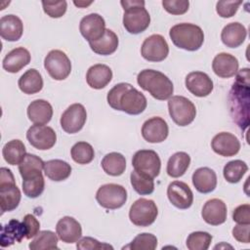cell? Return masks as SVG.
Instances as JSON below:
<instances>
[{
  "label": "cell",
  "instance_id": "cell-19",
  "mask_svg": "<svg viewBox=\"0 0 250 250\" xmlns=\"http://www.w3.org/2000/svg\"><path fill=\"white\" fill-rule=\"evenodd\" d=\"M185 84L187 89L195 97H207L213 91L212 79L202 71H192L186 77Z\"/></svg>",
  "mask_w": 250,
  "mask_h": 250
},
{
  "label": "cell",
  "instance_id": "cell-32",
  "mask_svg": "<svg viewBox=\"0 0 250 250\" xmlns=\"http://www.w3.org/2000/svg\"><path fill=\"white\" fill-rule=\"evenodd\" d=\"M44 173L52 181L61 182L66 180L71 174V166L61 159H52L44 163Z\"/></svg>",
  "mask_w": 250,
  "mask_h": 250
},
{
  "label": "cell",
  "instance_id": "cell-30",
  "mask_svg": "<svg viewBox=\"0 0 250 250\" xmlns=\"http://www.w3.org/2000/svg\"><path fill=\"white\" fill-rule=\"evenodd\" d=\"M18 85L20 90L26 95L36 94L43 88V78L37 69L30 68L20 77Z\"/></svg>",
  "mask_w": 250,
  "mask_h": 250
},
{
  "label": "cell",
  "instance_id": "cell-35",
  "mask_svg": "<svg viewBox=\"0 0 250 250\" xmlns=\"http://www.w3.org/2000/svg\"><path fill=\"white\" fill-rule=\"evenodd\" d=\"M190 164V156L184 151L174 153L167 162V174L172 178L182 177Z\"/></svg>",
  "mask_w": 250,
  "mask_h": 250
},
{
  "label": "cell",
  "instance_id": "cell-17",
  "mask_svg": "<svg viewBox=\"0 0 250 250\" xmlns=\"http://www.w3.org/2000/svg\"><path fill=\"white\" fill-rule=\"evenodd\" d=\"M168 134L167 122L158 116L147 119L142 126V136L147 143H162L167 139Z\"/></svg>",
  "mask_w": 250,
  "mask_h": 250
},
{
  "label": "cell",
  "instance_id": "cell-50",
  "mask_svg": "<svg viewBox=\"0 0 250 250\" xmlns=\"http://www.w3.org/2000/svg\"><path fill=\"white\" fill-rule=\"evenodd\" d=\"M249 229L250 226L249 224H237L232 229V236L241 243H249Z\"/></svg>",
  "mask_w": 250,
  "mask_h": 250
},
{
  "label": "cell",
  "instance_id": "cell-16",
  "mask_svg": "<svg viewBox=\"0 0 250 250\" xmlns=\"http://www.w3.org/2000/svg\"><path fill=\"white\" fill-rule=\"evenodd\" d=\"M167 196L169 201L179 209H188L193 202V193L190 188L181 181H174L169 184Z\"/></svg>",
  "mask_w": 250,
  "mask_h": 250
},
{
  "label": "cell",
  "instance_id": "cell-40",
  "mask_svg": "<svg viewBox=\"0 0 250 250\" xmlns=\"http://www.w3.org/2000/svg\"><path fill=\"white\" fill-rule=\"evenodd\" d=\"M130 180L133 188L141 195L150 194L154 190L153 179L145 174L139 173L136 170L131 172Z\"/></svg>",
  "mask_w": 250,
  "mask_h": 250
},
{
  "label": "cell",
  "instance_id": "cell-4",
  "mask_svg": "<svg viewBox=\"0 0 250 250\" xmlns=\"http://www.w3.org/2000/svg\"><path fill=\"white\" fill-rule=\"evenodd\" d=\"M121 6L124 9L123 25L131 34L144 32L150 23V16L145 8V1L122 0Z\"/></svg>",
  "mask_w": 250,
  "mask_h": 250
},
{
  "label": "cell",
  "instance_id": "cell-47",
  "mask_svg": "<svg viewBox=\"0 0 250 250\" xmlns=\"http://www.w3.org/2000/svg\"><path fill=\"white\" fill-rule=\"evenodd\" d=\"M76 248L77 249H81V250H98V249H113V247L109 244L106 243H102L100 241H98L97 239L93 238V237H83L80 240L77 241L76 244Z\"/></svg>",
  "mask_w": 250,
  "mask_h": 250
},
{
  "label": "cell",
  "instance_id": "cell-1",
  "mask_svg": "<svg viewBox=\"0 0 250 250\" xmlns=\"http://www.w3.org/2000/svg\"><path fill=\"white\" fill-rule=\"evenodd\" d=\"M250 75L249 68L245 67L236 72L235 82L229 94V106L232 120L241 130L249 126L250 103Z\"/></svg>",
  "mask_w": 250,
  "mask_h": 250
},
{
  "label": "cell",
  "instance_id": "cell-41",
  "mask_svg": "<svg viewBox=\"0 0 250 250\" xmlns=\"http://www.w3.org/2000/svg\"><path fill=\"white\" fill-rule=\"evenodd\" d=\"M22 180V190L27 197L36 198L44 191L45 181L42 174Z\"/></svg>",
  "mask_w": 250,
  "mask_h": 250
},
{
  "label": "cell",
  "instance_id": "cell-49",
  "mask_svg": "<svg viewBox=\"0 0 250 250\" xmlns=\"http://www.w3.org/2000/svg\"><path fill=\"white\" fill-rule=\"evenodd\" d=\"M232 219L237 224H249L250 225V205L241 204L237 206L232 213Z\"/></svg>",
  "mask_w": 250,
  "mask_h": 250
},
{
  "label": "cell",
  "instance_id": "cell-5",
  "mask_svg": "<svg viewBox=\"0 0 250 250\" xmlns=\"http://www.w3.org/2000/svg\"><path fill=\"white\" fill-rule=\"evenodd\" d=\"M169 36L175 46L186 51H196L204 42V33L201 27L193 23L175 24L171 27Z\"/></svg>",
  "mask_w": 250,
  "mask_h": 250
},
{
  "label": "cell",
  "instance_id": "cell-24",
  "mask_svg": "<svg viewBox=\"0 0 250 250\" xmlns=\"http://www.w3.org/2000/svg\"><path fill=\"white\" fill-rule=\"evenodd\" d=\"M237 59L229 53L218 54L212 62V69L216 75L222 78H229L238 71Z\"/></svg>",
  "mask_w": 250,
  "mask_h": 250
},
{
  "label": "cell",
  "instance_id": "cell-36",
  "mask_svg": "<svg viewBox=\"0 0 250 250\" xmlns=\"http://www.w3.org/2000/svg\"><path fill=\"white\" fill-rule=\"evenodd\" d=\"M44 161L37 155L26 153L23 160L19 164V171L22 179L42 174L44 169Z\"/></svg>",
  "mask_w": 250,
  "mask_h": 250
},
{
  "label": "cell",
  "instance_id": "cell-25",
  "mask_svg": "<svg viewBox=\"0 0 250 250\" xmlns=\"http://www.w3.org/2000/svg\"><path fill=\"white\" fill-rule=\"evenodd\" d=\"M23 32L21 20L15 15H6L0 19V35L10 42L18 41Z\"/></svg>",
  "mask_w": 250,
  "mask_h": 250
},
{
  "label": "cell",
  "instance_id": "cell-44",
  "mask_svg": "<svg viewBox=\"0 0 250 250\" xmlns=\"http://www.w3.org/2000/svg\"><path fill=\"white\" fill-rule=\"evenodd\" d=\"M42 6L45 14L49 17L58 19L62 17L67 9L66 1H42Z\"/></svg>",
  "mask_w": 250,
  "mask_h": 250
},
{
  "label": "cell",
  "instance_id": "cell-20",
  "mask_svg": "<svg viewBox=\"0 0 250 250\" xmlns=\"http://www.w3.org/2000/svg\"><path fill=\"white\" fill-rule=\"evenodd\" d=\"M58 237L64 243L77 242L82 236L81 225L74 218L65 216L60 219L56 226Z\"/></svg>",
  "mask_w": 250,
  "mask_h": 250
},
{
  "label": "cell",
  "instance_id": "cell-28",
  "mask_svg": "<svg viewBox=\"0 0 250 250\" xmlns=\"http://www.w3.org/2000/svg\"><path fill=\"white\" fill-rule=\"evenodd\" d=\"M27 116L34 124L44 125L50 122L53 116V107L45 100H35L27 107Z\"/></svg>",
  "mask_w": 250,
  "mask_h": 250
},
{
  "label": "cell",
  "instance_id": "cell-29",
  "mask_svg": "<svg viewBox=\"0 0 250 250\" xmlns=\"http://www.w3.org/2000/svg\"><path fill=\"white\" fill-rule=\"evenodd\" d=\"M247 31L245 26L240 22L228 23L221 32L222 42L229 48L239 47L246 39Z\"/></svg>",
  "mask_w": 250,
  "mask_h": 250
},
{
  "label": "cell",
  "instance_id": "cell-33",
  "mask_svg": "<svg viewBox=\"0 0 250 250\" xmlns=\"http://www.w3.org/2000/svg\"><path fill=\"white\" fill-rule=\"evenodd\" d=\"M2 155L8 164L19 165L26 155L25 146L21 140L9 141L3 146Z\"/></svg>",
  "mask_w": 250,
  "mask_h": 250
},
{
  "label": "cell",
  "instance_id": "cell-8",
  "mask_svg": "<svg viewBox=\"0 0 250 250\" xmlns=\"http://www.w3.org/2000/svg\"><path fill=\"white\" fill-rule=\"evenodd\" d=\"M158 215L156 204L151 199L140 198L130 207L129 219L137 227H148L154 223Z\"/></svg>",
  "mask_w": 250,
  "mask_h": 250
},
{
  "label": "cell",
  "instance_id": "cell-45",
  "mask_svg": "<svg viewBox=\"0 0 250 250\" xmlns=\"http://www.w3.org/2000/svg\"><path fill=\"white\" fill-rule=\"evenodd\" d=\"M241 1H219L216 4V11L222 18H231L237 12Z\"/></svg>",
  "mask_w": 250,
  "mask_h": 250
},
{
  "label": "cell",
  "instance_id": "cell-27",
  "mask_svg": "<svg viewBox=\"0 0 250 250\" xmlns=\"http://www.w3.org/2000/svg\"><path fill=\"white\" fill-rule=\"evenodd\" d=\"M195 189L201 193L212 192L217 187V175L208 167L196 169L191 178Z\"/></svg>",
  "mask_w": 250,
  "mask_h": 250
},
{
  "label": "cell",
  "instance_id": "cell-21",
  "mask_svg": "<svg viewBox=\"0 0 250 250\" xmlns=\"http://www.w3.org/2000/svg\"><path fill=\"white\" fill-rule=\"evenodd\" d=\"M201 216L211 226H219L227 220V205L219 198H212L203 205Z\"/></svg>",
  "mask_w": 250,
  "mask_h": 250
},
{
  "label": "cell",
  "instance_id": "cell-34",
  "mask_svg": "<svg viewBox=\"0 0 250 250\" xmlns=\"http://www.w3.org/2000/svg\"><path fill=\"white\" fill-rule=\"evenodd\" d=\"M101 165L107 175L117 177L124 173L126 169V159L119 152H110L104 156Z\"/></svg>",
  "mask_w": 250,
  "mask_h": 250
},
{
  "label": "cell",
  "instance_id": "cell-42",
  "mask_svg": "<svg viewBox=\"0 0 250 250\" xmlns=\"http://www.w3.org/2000/svg\"><path fill=\"white\" fill-rule=\"evenodd\" d=\"M212 235L206 231H193L187 238V247L189 250H207L212 241Z\"/></svg>",
  "mask_w": 250,
  "mask_h": 250
},
{
  "label": "cell",
  "instance_id": "cell-10",
  "mask_svg": "<svg viewBox=\"0 0 250 250\" xmlns=\"http://www.w3.org/2000/svg\"><path fill=\"white\" fill-rule=\"evenodd\" d=\"M44 67L53 79L63 80L70 74L71 62L64 52L52 50L44 60Z\"/></svg>",
  "mask_w": 250,
  "mask_h": 250
},
{
  "label": "cell",
  "instance_id": "cell-38",
  "mask_svg": "<svg viewBox=\"0 0 250 250\" xmlns=\"http://www.w3.org/2000/svg\"><path fill=\"white\" fill-rule=\"evenodd\" d=\"M248 171L247 164L242 160H232L228 162L223 170L224 178L230 184L238 183Z\"/></svg>",
  "mask_w": 250,
  "mask_h": 250
},
{
  "label": "cell",
  "instance_id": "cell-22",
  "mask_svg": "<svg viewBox=\"0 0 250 250\" xmlns=\"http://www.w3.org/2000/svg\"><path fill=\"white\" fill-rule=\"evenodd\" d=\"M23 238H26V229L24 224L19 220L13 219L1 229V247H8L16 242L20 243Z\"/></svg>",
  "mask_w": 250,
  "mask_h": 250
},
{
  "label": "cell",
  "instance_id": "cell-43",
  "mask_svg": "<svg viewBox=\"0 0 250 250\" xmlns=\"http://www.w3.org/2000/svg\"><path fill=\"white\" fill-rule=\"evenodd\" d=\"M157 246V238L154 234L143 232L138 234L125 248L131 250H154Z\"/></svg>",
  "mask_w": 250,
  "mask_h": 250
},
{
  "label": "cell",
  "instance_id": "cell-11",
  "mask_svg": "<svg viewBox=\"0 0 250 250\" xmlns=\"http://www.w3.org/2000/svg\"><path fill=\"white\" fill-rule=\"evenodd\" d=\"M132 165L137 172L154 179L159 175L161 161L154 150L141 149L134 154Z\"/></svg>",
  "mask_w": 250,
  "mask_h": 250
},
{
  "label": "cell",
  "instance_id": "cell-15",
  "mask_svg": "<svg viewBox=\"0 0 250 250\" xmlns=\"http://www.w3.org/2000/svg\"><path fill=\"white\" fill-rule=\"evenodd\" d=\"M81 35L90 43L103 37L105 31V21L99 14H89L82 18L79 24Z\"/></svg>",
  "mask_w": 250,
  "mask_h": 250
},
{
  "label": "cell",
  "instance_id": "cell-37",
  "mask_svg": "<svg viewBox=\"0 0 250 250\" xmlns=\"http://www.w3.org/2000/svg\"><path fill=\"white\" fill-rule=\"evenodd\" d=\"M58 234L52 230H41L29 243L31 250H58Z\"/></svg>",
  "mask_w": 250,
  "mask_h": 250
},
{
  "label": "cell",
  "instance_id": "cell-13",
  "mask_svg": "<svg viewBox=\"0 0 250 250\" xmlns=\"http://www.w3.org/2000/svg\"><path fill=\"white\" fill-rule=\"evenodd\" d=\"M87 112L83 104H73L69 105L61 116V127L68 134L79 132L85 125Z\"/></svg>",
  "mask_w": 250,
  "mask_h": 250
},
{
  "label": "cell",
  "instance_id": "cell-51",
  "mask_svg": "<svg viewBox=\"0 0 250 250\" xmlns=\"http://www.w3.org/2000/svg\"><path fill=\"white\" fill-rule=\"evenodd\" d=\"M73 3H74L75 6H77V7H79V8H85V7H87V6H89V5L92 4V2H82V1H78V2L74 1Z\"/></svg>",
  "mask_w": 250,
  "mask_h": 250
},
{
  "label": "cell",
  "instance_id": "cell-39",
  "mask_svg": "<svg viewBox=\"0 0 250 250\" xmlns=\"http://www.w3.org/2000/svg\"><path fill=\"white\" fill-rule=\"evenodd\" d=\"M70 155L74 162L84 165L92 162L95 157V151L89 143L78 142L71 147Z\"/></svg>",
  "mask_w": 250,
  "mask_h": 250
},
{
  "label": "cell",
  "instance_id": "cell-6",
  "mask_svg": "<svg viewBox=\"0 0 250 250\" xmlns=\"http://www.w3.org/2000/svg\"><path fill=\"white\" fill-rule=\"evenodd\" d=\"M21 194L15 183L12 171L6 167L0 169V206L2 213L16 209L21 201Z\"/></svg>",
  "mask_w": 250,
  "mask_h": 250
},
{
  "label": "cell",
  "instance_id": "cell-12",
  "mask_svg": "<svg viewBox=\"0 0 250 250\" xmlns=\"http://www.w3.org/2000/svg\"><path fill=\"white\" fill-rule=\"evenodd\" d=\"M141 54L148 62H162L169 54V46L162 35L152 34L143 42Z\"/></svg>",
  "mask_w": 250,
  "mask_h": 250
},
{
  "label": "cell",
  "instance_id": "cell-31",
  "mask_svg": "<svg viewBox=\"0 0 250 250\" xmlns=\"http://www.w3.org/2000/svg\"><path fill=\"white\" fill-rule=\"evenodd\" d=\"M118 43L117 35L112 30L105 29L102 38L97 41L90 42L89 45L94 53L102 56H107L113 54L117 50Z\"/></svg>",
  "mask_w": 250,
  "mask_h": 250
},
{
  "label": "cell",
  "instance_id": "cell-3",
  "mask_svg": "<svg viewBox=\"0 0 250 250\" xmlns=\"http://www.w3.org/2000/svg\"><path fill=\"white\" fill-rule=\"evenodd\" d=\"M139 86L159 101L169 100L174 92L172 81L162 72L154 69H144L137 76Z\"/></svg>",
  "mask_w": 250,
  "mask_h": 250
},
{
  "label": "cell",
  "instance_id": "cell-26",
  "mask_svg": "<svg viewBox=\"0 0 250 250\" xmlns=\"http://www.w3.org/2000/svg\"><path fill=\"white\" fill-rule=\"evenodd\" d=\"M112 79V70L103 63L92 65L86 73L87 84L96 90L104 88Z\"/></svg>",
  "mask_w": 250,
  "mask_h": 250
},
{
  "label": "cell",
  "instance_id": "cell-2",
  "mask_svg": "<svg viewBox=\"0 0 250 250\" xmlns=\"http://www.w3.org/2000/svg\"><path fill=\"white\" fill-rule=\"evenodd\" d=\"M106 100L110 107L130 115L142 113L147 104L145 95L125 82L114 85L108 91Z\"/></svg>",
  "mask_w": 250,
  "mask_h": 250
},
{
  "label": "cell",
  "instance_id": "cell-48",
  "mask_svg": "<svg viewBox=\"0 0 250 250\" xmlns=\"http://www.w3.org/2000/svg\"><path fill=\"white\" fill-rule=\"evenodd\" d=\"M22 223L26 229V239H31L38 234L40 229V223L33 215L26 214L22 219Z\"/></svg>",
  "mask_w": 250,
  "mask_h": 250
},
{
  "label": "cell",
  "instance_id": "cell-14",
  "mask_svg": "<svg viewBox=\"0 0 250 250\" xmlns=\"http://www.w3.org/2000/svg\"><path fill=\"white\" fill-rule=\"evenodd\" d=\"M26 139L34 148L47 150L55 146L57 134L49 126L34 124L27 130Z\"/></svg>",
  "mask_w": 250,
  "mask_h": 250
},
{
  "label": "cell",
  "instance_id": "cell-7",
  "mask_svg": "<svg viewBox=\"0 0 250 250\" xmlns=\"http://www.w3.org/2000/svg\"><path fill=\"white\" fill-rule=\"evenodd\" d=\"M168 110L172 120L182 127L189 125L196 115L193 103L183 96H172L168 100Z\"/></svg>",
  "mask_w": 250,
  "mask_h": 250
},
{
  "label": "cell",
  "instance_id": "cell-9",
  "mask_svg": "<svg viewBox=\"0 0 250 250\" xmlns=\"http://www.w3.org/2000/svg\"><path fill=\"white\" fill-rule=\"evenodd\" d=\"M98 203L105 209L121 208L127 200V190L117 184H105L99 188L96 193Z\"/></svg>",
  "mask_w": 250,
  "mask_h": 250
},
{
  "label": "cell",
  "instance_id": "cell-18",
  "mask_svg": "<svg viewBox=\"0 0 250 250\" xmlns=\"http://www.w3.org/2000/svg\"><path fill=\"white\" fill-rule=\"evenodd\" d=\"M211 147L217 154L224 157H230L238 153L240 142L233 134L221 132L212 139Z\"/></svg>",
  "mask_w": 250,
  "mask_h": 250
},
{
  "label": "cell",
  "instance_id": "cell-46",
  "mask_svg": "<svg viewBox=\"0 0 250 250\" xmlns=\"http://www.w3.org/2000/svg\"><path fill=\"white\" fill-rule=\"evenodd\" d=\"M162 6L169 14L183 15L188 12L189 2L187 0H163Z\"/></svg>",
  "mask_w": 250,
  "mask_h": 250
},
{
  "label": "cell",
  "instance_id": "cell-23",
  "mask_svg": "<svg viewBox=\"0 0 250 250\" xmlns=\"http://www.w3.org/2000/svg\"><path fill=\"white\" fill-rule=\"evenodd\" d=\"M31 60L30 53L23 47H18L10 51L3 59V68L10 73H17L26 66Z\"/></svg>",
  "mask_w": 250,
  "mask_h": 250
}]
</instances>
